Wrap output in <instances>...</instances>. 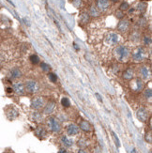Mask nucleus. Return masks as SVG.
Here are the masks:
<instances>
[{"mask_svg": "<svg viewBox=\"0 0 152 153\" xmlns=\"http://www.w3.org/2000/svg\"><path fill=\"white\" fill-rule=\"evenodd\" d=\"M41 69L42 70H44V72H50V66L47 65L46 63H41Z\"/></svg>", "mask_w": 152, "mask_h": 153, "instance_id": "obj_29", "label": "nucleus"}, {"mask_svg": "<svg viewBox=\"0 0 152 153\" xmlns=\"http://www.w3.org/2000/svg\"><path fill=\"white\" fill-rule=\"evenodd\" d=\"M80 129L83 130L84 131H89L91 130V126L86 120H82L80 122Z\"/></svg>", "mask_w": 152, "mask_h": 153, "instance_id": "obj_19", "label": "nucleus"}, {"mask_svg": "<svg viewBox=\"0 0 152 153\" xmlns=\"http://www.w3.org/2000/svg\"><path fill=\"white\" fill-rule=\"evenodd\" d=\"M132 153H135V149H133V150L132 151Z\"/></svg>", "mask_w": 152, "mask_h": 153, "instance_id": "obj_40", "label": "nucleus"}, {"mask_svg": "<svg viewBox=\"0 0 152 153\" xmlns=\"http://www.w3.org/2000/svg\"><path fill=\"white\" fill-rule=\"evenodd\" d=\"M47 124L48 127L54 133H59L60 130H61V126H60V123L58 122V120L54 116H50L47 119Z\"/></svg>", "mask_w": 152, "mask_h": 153, "instance_id": "obj_4", "label": "nucleus"}, {"mask_svg": "<svg viewBox=\"0 0 152 153\" xmlns=\"http://www.w3.org/2000/svg\"><path fill=\"white\" fill-rule=\"evenodd\" d=\"M78 146L81 148H86V142L84 139H81V140L78 141Z\"/></svg>", "mask_w": 152, "mask_h": 153, "instance_id": "obj_30", "label": "nucleus"}, {"mask_svg": "<svg viewBox=\"0 0 152 153\" xmlns=\"http://www.w3.org/2000/svg\"><path fill=\"white\" fill-rule=\"evenodd\" d=\"M48 77H49V80H50L51 82H53V83H55V82L57 81V76H56L55 73L50 72V73H49Z\"/></svg>", "mask_w": 152, "mask_h": 153, "instance_id": "obj_27", "label": "nucleus"}, {"mask_svg": "<svg viewBox=\"0 0 152 153\" xmlns=\"http://www.w3.org/2000/svg\"><path fill=\"white\" fill-rule=\"evenodd\" d=\"M30 61L32 64H34V65H36V64L40 62V58H39V56L37 55H32L30 56Z\"/></svg>", "mask_w": 152, "mask_h": 153, "instance_id": "obj_24", "label": "nucleus"}, {"mask_svg": "<svg viewBox=\"0 0 152 153\" xmlns=\"http://www.w3.org/2000/svg\"><path fill=\"white\" fill-rule=\"evenodd\" d=\"M61 142H62V144L67 148L72 147V146L73 145V141L72 139H70V138H68L67 136H62L61 137Z\"/></svg>", "mask_w": 152, "mask_h": 153, "instance_id": "obj_20", "label": "nucleus"}, {"mask_svg": "<svg viewBox=\"0 0 152 153\" xmlns=\"http://www.w3.org/2000/svg\"><path fill=\"white\" fill-rule=\"evenodd\" d=\"M136 116L137 118H138L141 122H146L147 118H148V112L146 108L144 107H141L137 110L136 112Z\"/></svg>", "mask_w": 152, "mask_h": 153, "instance_id": "obj_7", "label": "nucleus"}, {"mask_svg": "<svg viewBox=\"0 0 152 153\" xmlns=\"http://www.w3.org/2000/svg\"><path fill=\"white\" fill-rule=\"evenodd\" d=\"M43 104H44L43 99L40 98V97L34 98V99H32V101H31V107L35 110H39V109L42 108Z\"/></svg>", "mask_w": 152, "mask_h": 153, "instance_id": "obj_8", "label": "nucleus"}, {"mask_svg": "<svg viewBox=\"0 0 152 153\" xmlns=\"http://www.w3.org/2000/svg\"><path fill=\"white\" fill-rule=\"evenodd\" d=\"M6 114H7V117H8V118L10 119V120L15 119L16 117L19 116L18 111H17V110L15 108H13V107H10L9 109L7 110Z\"/></svg>", "mask_w": 152, "mask_h": 153, "instance_id": "obj_12", "label": "nucleus"}, {"mask_svg": "<svg viewBox=\"0 0 152 153\" xmlns=\"http://www.w3.org/2000/svg\"><path fill=\"white\" fill-rule=\"evenodd\" d=\"M114 55L116 60L120 62H125L130 58V49L127 46L119 45L115 49Z\"/></svg>", "mask_w": 152, "mask_h": 153, "instance_id": "obj_1", "label": "nucleus"}, {"mask_svg": "<svg viewBox=\"0 0 152 153\" xmlns=\"http://www.w3.org/2000/svg\"><path fill=\"white\" fill-rule=\"evenodd\" d=\"M26 88L30 93H36L40 90L39 84L35 80H27L26 82Z\"/></svg>", "mask_w": 152, "mask_h": 153, "instance_id": "obj_5", "label": "nucleus"}, {"mask_svg": "<svg viewBox=\"0 0 152 153\" xmlns=\"http://www.w3.org/2000/svg\"><path fill=\"white\" fill-rule=\"evenodd\" d=\"M130 88L135 91V92H140L143 90L144 88V83L143 81L139 79V78H136V79H134L132 81V83H130Z\"/></svg>", "mask_w": 152, "mask_h": 153, "instance_id": "obj_6", "label": "nucleus"}, {"mask_svg": "<svg viewBox=\"0 0 152 153\" xmlns=\"http://www.w3.org/2000/svg\"><path fill=\"white\" fill-rule=\"evenodd\" d=\"M144 42H145V44H147V45H148V44H150V42H151V40H150V38L149 37H145L144 38Z\"/></svg>", "mask_w": 152, "mask_h": 153, "instance_id": "obj_34", "label": "nucleus"}, {"mask_svg": "<svg viewBox=\"0 0 152 153\" xmlns=\"http://www.w3.org/2000/svg\"><path fill=\"white\" fill-rule=\"evenodd\" d=\"M78 153H87L86 151H84V149H79L78 150Z\"/></svg>", "mask_w": 152, "mask_h": 153, "instance_id": "obj_38", "label": "nucleus"}, {"mask_svg": "<svg viewBox=\"0 0 152 153\" xmlns=\"http://www.w3.org/2000/svg\"><path fill=\"white\" fill-rule=\"evenodd\" d=\"M109 6H110V1L109 0H98L97 1V7L101 10L107 9Z\"/></svg>", "mask_w": 152, "mask_h": 153, "instance_id": "obj_13", "label": "nucleus"}, {"mask_svg": "<svg viewBox=\"0 0 152 153\" xmlns=\"http://www.w3.org/2000/svg\"><path fill=\"white\" fill-rule=\"evenodd\" d=\"M133 75H134V72H133V70L132 69H130V68H128L124 73H123V78L126 80H132V78H133Z\"/></svg>", "mask_w": 152, "mask_h": 153, "instance_id": "obj_17", "label": "nucleus"}, {"mask_svg": "<svg viewBox=\"0 0 152 153\" xmlns=\"http://www.w3.org/2000/svg\"><path fill=\"white\" fill-rule=\"evenodd\" d=\"M116 16H118V18H122V17L124 16V15H123V13H122L121 10H118V12H116Z\"/></svg>", "mask_w": 152, "mask_h": 153, "instance_id": "obj_36", "label": "nucleus"}, {"mask_svg": "<svg viewBox=\"0 0 152 153\" xmlns=\"http://www.w3.org/2000/svg\"><path fill=\"white\" fill-rule=\"evenodd\" d=\"M90 13L93 17H97L100 15V12H99L98 9L95 8V7H91L90 8Z\"/></svg>", "mask_w": 152, "mask_h": 153, "instance_id": "obj_23", "label": "nucleus"}, {"mask_svg": "<svg viewBox=\"0 0 152 153\" xmlns=\"http://www.w3.org/2000/svg\"><path fill=\"white\" fill-rule=\"evenodd\" d=\"M55 108V102H49L46 104V106L44 107L43 113L45 114V115H50V114H52L53 112H54Z\"/></svg>", "mask_w": 152, "mask_h": 153, "instance_id": "obj_15", "label": "nucleus"}, {"mask_svg": "<svg viewBox=\"0 0 152 153\" xmlns=\"http://www.w3.org/2000/svg\"><path fill=\"white\" fill-rule=\"evenodd\" d=\"M146 140H147V142H148V143H151V141H152V139H151V131H148V133L146 134Z\"/></svg>", "mask_w": 152, "mask_h": 153, "instance_id": "obj_31", "label": "nucleus"}, {"mask_svg": "<svg viewBox=\"0 0 152 153\" xmlns=\"http://www.w3.org/2000/svg\"><path fill=\"white\" fill-rule=\"evenodd\" d=\"M80 21L84 24H86L88 21H89V14L86 13V12H84L81 14L80 16Z\"/></svg>", "mask_w": 152, "mask_h": 153, "instance_id": "obj_21", "label": "nucleus"}, {"mask_svg": "<svg viewBox=\"0 0 152 153\" xmlns=\"http://www.w3.org/2000/svg\"><path fill=\"white\" fill-rule=\"evenodd\" d=\"M146 4L145 3H140V4L138 5V9H140V10H142V12H144L145 9H146Z\"/></svg>", "mask_w": 152, "mask_h": 153, "instance_id": "obj_33", "label": "nucleus"}, {"mask_svg": "<svg viewBox=\"0 0 152 153\" xmlns=\"http://www.w3.org/2000/svg\"><path fill=\"white\" fill-rule=\"evenodd\" d=\"M118 41H119V36L118 34L115 33V32H110L104 38V43L109 46L116 45L118 43Z\"/></svg>", "mask_w": 152, "mask_h": 153, "instance_id": "obj_3", "label": "nucleus"}, {"mask_svg": "<svg viewBox=\"0 0 152 153\" xmlns=\"http://www.w3.org/2000/svg\"><path fill=\"white\" fill-rule=\"evenodd\" d=\"M73 4L74 6L78 8V7H80L81 4H82V0H73Z\"/></svg>", "mask_w": 152, "mask_h": 153, "instance_id": "obj_32", "label": "nucleus"}, {"mask_svg": "<svg viewBox=\"0 0 152 153\" xmlns=\"http://www.w3.org/2000/svg\"><path fill=\"white\" fill-rule=\"evenodd\" d=\"M129 4L127 2H122L121 5L119 7V10H121V12H125V10H128L129 9Z\"/></svg>", "mask_w": 152, "mask_h": 153, "instance_id": "obj_25", "label": "nucleus"}, {"mask_svg": "<svg viewBox=\"0 0 152 153\" xmlns=\"http://www.w3.org/2000/svg\"><path fill=\"white\" fill-rule=\"evenodd\" d=\"M58 153H69V152L67 151L66 149H60V150L58 151Z\"/></svg>", "mask_w": 152, "mask_h": 153, "instance_id": "obj_37", "label": "nucleus"}, {"mask_svg": "<svg viewBox=\"0 0 152 153\" xmlns=\"http://www.w3.org/2000/svg\"><path fill=\"white\" fill-rule=\"evenodd\" d=\"M32 118H33V120H35V121L40 122V121H41V119H42V116H41V113L35 112V113H33V115H32Z\"/></svg>", "mask_w": 152, "mask_h": 153, "instance_id": "obj_22", "label": "nucleus"}, {"mask_svg": "<svg viewBox=\"0 0 152 153\" xmlns=\"http://www.w3.org/2000/svg\"><path fill=\"white\" fill-rule=\"evenodd\" d=\"M130 27V23L128 20L126 19H122L121 21H119V23L118 24V30L124 33V32H127Z\"/></svg>", "mask_w": 152, "mask_h": 153, "instance_id": "obj_10", "label": "nucleus"}, {"mask_svg": "<svg viewBox=\"0 0 152 153\" xmlns=\"http://www.w3.org/2000/svg\"><path fill=\"white\" fill-rule=\"evenodd\" d=\"M144 95L145 97H146L147 99H151V96H152V91L150 88H147V89L145 90L144 92Z\"/></svg>", "mask_w": 152, "mask_h": 153, "instance_id": "obj_28", "label": "nucleus"}, {"mask_svg": "<svg viewBox=\"0 0 152 153\" xmlns=\"http://www.w3.org/2000/svg\"><path fill=\"white\" fill-rule=\"evenodd\" d=\"M67 133L69 135H76L79 133V127L76 126L75 124H70V125L67 127Z\"/></svg>", "mask_w": 152, "mask_h": 153, "instance_id": "obj_14", "label": "nucleus"}, {"mask_svg": "<svg viewBox=\"0 0 152 153\" xmlns=\"http://www.w3.org/2000/svg\"><path fill=\"white\" fill-rule=\"evenodd\" d=\"M147 58V51L144 47L136 48L132 53V59L136 62H142Z\"/></svg>", "mask_w": 152, "mask_h": 153, "instance_id": "obj_2", "label": "nucleus"}, {"mask_svg": "<svg viewBox=\"0 0 152 153\" xmlns=\"http://www.w3.org/2000/svg\"><path fill=\"white\" fill-rule=\"evenodd\" d=\"M112 134H113V137L115 138V140H116V146H118V147H119V140H118V138L116 137V133H112Z\"/></svg>", "mask_w": 152, "mask_h": 153, "instance_id": "obj_35", "label": "nucleus"}, {"mask_svg": "<svg viewBox=\"0 0 152 153\" xmlns=\"http://www.w3.org/2000/svg\"><path fill=\"white\" fill-rule=\"evenodd\" d=\"M61 104H62L63 106H64V107H70V100L68 98H63L61 100Z\"/></svg>", "mask_w": 152, "mask_h": 153, "instance_id": "obj_26", "label": "nucleus"}, {"mask_svg": "<svg viewBox=\"0 0 152 153\" xmlns=\"http://www.w3.org/2000/svg\"><path fill=\"white\" fill-rule=\"evenodd\" d=\"M35 133H36V135L39 137V138H41V139H42V138H45V136H46V130L44 129L43 127H38L36 130H35Z\"/></svg>", "mask_w": 152, "mask_h": 153, "instance_id": "obj_16", "label": "nucleus"}, {"mask_svg": "<svg viewBox=\"0 0 152 153\" xmlns=\"http://www.w3.org/2000/svg\"><path fill=\"white\" fill-rule=\"evenodd\" d=\"M24 86L23 83H20V82H18V83H14L13 86H12V89L13 91L15 92V93H17L18 95H23L24 94Z\"/></svg>", "mask_w": 152, "mask_h": 153, "instance_id": "obj_11", "label": "nucleus"}, {"mask_svg": "<svg viewBox=\"0 0 152 153\" xmlns=\"http://www.w3.org/2000/svg\"><path fill=\"white\" fill-rule=\"evenodd\" d=\"M134 12L133 9H130V13H132V12Z\"/></svg>", "mask_w": 152, "mask_h": 153, "instance_id": "obj_39", "label": "nucleus"}, {"mask_svg": "<svg viewBox=\"0 0 152 153\" xmlns=\"http://www.w3.org/2000/svg\"><path fill=\"white\" fill-rule=\"evenodd\" d=\"M21 76H22V72H21V70L18 68H14V69L10 70V77L12 79H17V78H19Z\"/></svg>", "mask_w": 152, "mask_h": 153, "instance_id": "obj_18", "label": "nucleus"}, {"mask_svg": "<svg viewBox=\"0 0 152 153\" xmlns=\"http://www.w3.org/2000/svg\"><path fill=\"white\" fill-rule=\"evenodd\" d=\"M140 72L145 80H149L151 78V69L149 66H147V65L142 66L140 70Z\"/></svg>", "mask_w": 152, "mask_h": 153, "instance_id": "obj_9", "label": "nucleus"}]
</instances>
